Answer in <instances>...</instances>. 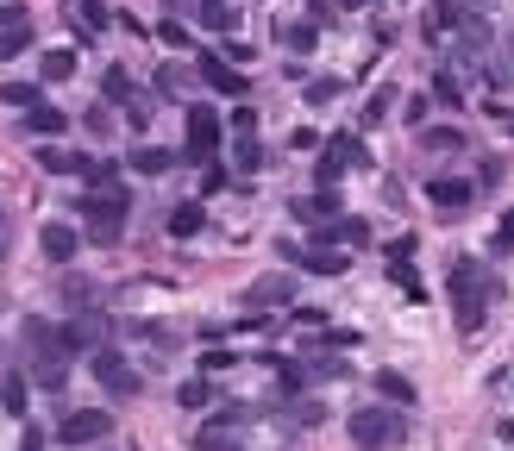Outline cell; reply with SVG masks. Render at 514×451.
Returning a JSON list of instances; mask_svg holds the SVG:
<instances>
[{"instance_id": "obj_1", "label": "cell", "mask_w": 514, "mask_h": 451, "mask_svg": "<svg viewBox=\"0 0 514 451\" xmlns=\"http://www.w3.org/2000/svg\"><path fill=\"white\" fill-rule=\"evenodd\" d=\"M489 301H496V282H489V270L477 264V257H458V264H452V314H458V332H464V339H471V332H483Z\"/></svg>"}, {"instance_id": "obj_2", "label": "cell", "mask_w": 514, "mask_h": 451, "mask_svg": "<svg viewBox=\"0 0 514 451\" xmlns=\"http://www.w3.org/2000/svg\"><path fill=\"white\" fill-rule=\"evenodd\" d=\"M82 207V220H88V239L95 245H120V232H126V213H132V195H126V182H107V188H88V195L76 201Z\"/></svg>"}, {"instance_id": "obj_3", "label": "cell", "mask_w": 514, "mask_h": 451, "mask_svg": "<svg viewBox=\"0 0 514 451\" xmlns=\"http://www.w3.org/2000/svg\"><path fill=\"white\" fill-rule=\"evenodd\" d=\"M408 439V414L389 408V401H364V408H352V445L358 451H395Z\"/></svg>"}, {"instance_id": "obj_4", "label": "cell", "mask_w": 514, "mask_h": 451, "mask_svg": "<svg viewBox=\"0 0 514 451\" xmlns=\"http://www.w3.org/2000/svg\"><path fill=\"white\" fill-rule=\"evenodd\" d=\"M107 433H113V414L107 408H76V414L57 420V439L63 445H101Z\"/></svg>"}, {"instance_id": "obj_5", "label": "cell", "mask_w": 514, "mask_h": 451, "mask_svg": "<svg viewBox=\"0 0 514 451\" xmlns=\"http://www.w3.org/2000/svg\"><path fill=\"white\" fill-rule=\"evenodd\" d=\"M489 44H496L489 19H477V13L452 19V57H458V63H483V57H489Z\"/></svg>"}, {"instance_id": "obj_6", "label": "cell", "mask_w": 514, "mask_h": 451, "mask_svg": "<svg viewBox=\"0 0 514 451\" xmlns=\"http://www.w3.org/2000/svg\"><path fill=\"white\" fill-rule=\"evenodd\" d=\"M101 332H107L101 307H76V320H63V326H57V345H63V358H76V351L101 345Z\"/></svg>"}, {"instance_id": "obj_7", "label": "cell", "mask_w": 514, "mask_h": 451, "mask_svg": "<svg viewBox=\"0 0 514 451\" xmlns=\"http://www.w3.org/2000/svg\"><path fill=\"white\" fill-rule=\"evenodd\" d=\"M214 151H220V113L214 107H189V163H214Z\"/></svg>"}, {"instance_id": "obj_8", "label": "cell", "mask_w": 514, "mask_h": 451, "mask_svg": "<svg viewBox=\"0 0 514 451\" xmlns=\"http://www.w3.org/2000/svg\"><path fill=\"white\" fill-rule=\"evenodd\" d=\"M427 201L446 213V220H458V213H471L477 182H464V176H433V182H427Z\"/></svg>"}, {"instance_id": "obj_9", "label": "cell", "mask_w": 514, "mask_h": 451, "mask_svg": "<svg viewBox=\"0 0 514 451\" xmlns=\"http://www.w3.org/2000/svg\"><path fill=\"white\" fill-rule=\"evenodd\" d=\"M95 376H101V389H113V395H138V389H145V376H138L120 351H95Z\"/></svg>"}, {"instance_id": "obj_10", "label": "cell", "mask_w": 514, "mask_h": 451, "mask_svg": "<svg viewBox=\"0 0 514 451\" xmlns=\"http://www.w3.org/2000/svg\"><path fill=\"white\" fill-rule=\"evenodd\" d=\"M19 339H26V351H32V364H51V358H63V345H57V326L51 320H19Z\"/></svg>"}, {"instance_id": "obj_11", "label": "cell", "mask_w": 514, "mask_h": 451, "mask_svg": "<svg viewBox=\"0 0 514 451\" xmlns=\"http://www.w3.org/2000/svg\"><path fill=\"white\" fill-rule=\"evenodd\" d=\"M32 44V13L26 7H0V57H19Z\"/></svg>"}, {"instance_id": "obj_12", "label": "cell", "mask_w": 514, "mask_h": 451, "mask_svg": "<svg viewBox=\"0 0 514 451\" xmlns=\"http://www.w3.org/2000/svg\"><path fill=\"white\" fill-rule=\"evenodd\" d=\"M352 163H364V138H352V132H339L333 145H326V157H320V182H333L339 170H352Z\"/></svg>"}, {"instance_id": "obj_13", "label": "cell", "mask_w": 514, "mask_h": 451, "mask_svg": "<svg viewBox=\"0 0 514 451\" xmlns=\"http://www.w3.org/2000/svg\"><path fill=\"white\" fill-rule=\"evenodd\" d=\"M201 82L214 88V94H232V101H239V94H245V69H239V63H220L214 51H207V57H201Z\"/></svg>"}, {"instance_id": "obj_14", "label": "cell", "mask_w": 514, "mask_h": 451, "mask_svg": "<svg viewBox=\"0 0 514 451\" xmlns=\"http://www.w3.org/2000/svg\"><path fill=\"white\" fill-rule=\"evenodd\" d=\"M38 245H44V257H51V264H69V257H76V226H63V220H44L38 226Z\"/></svg>"}, {"instance_id": "obj_15", "label": "cell", "mask_w": 514, "mask_h": 451, "mask_svg": "<svg viewBox=\"0 0 514 451\" xmlns=\"http://www.w3.org/2000/svg\"><path fill=\"white\" fill-rule=\"evenodd\" d=\"M295 220H301V226L339 220V195H333V188H314V195H301V201H295Z\"/></svg>"}, {"instance_id": "obj_16", "label": "cell", "mask_w": 514, "mask_h": 451, "mask_svg": "<svg viewBox=\"0 0 514 451\" xmlns=\"http://www.w3.org/2000/svg\"><path fill=\"white\" fill-rule=\"evenodd\" d=\"M245 301H251V307H289V301H295V276H257Z\"/></svg>"}, {"instance_id": "obj_17", "label": "cell", "mask_w": 514, "mask_h": 451, "mask_svg": "<svg viewBox=\"0 0 514 451\" xmlns=\"http://www.w3.org/2000/svg\"><path fill=\"white\" fill-rule=\"evenodd\" d=\"M377 395L389 401V408H414V401H420V395H414V383H408L402 370H377Z\"/></svg>"}, {"instance_id": "obj_18", "label": "cell", "mask_w": 514, "mask_h": 451, "mask_svg": "<svg viewBox=\"0 0 514 451\" xmlns=\"http://www.w3.org/2000/svg\"><path fill=\"white\" fill-rule=\"evenodd\" d=\"M420 151H464V132L458 126H414Z\"/></svg>"}, {"instance_id": "obj_19", "label": "cell", "mask_w": 514, "mask_h": 451, "mask_svg": "<svg viewBox=\"0 0 514 451\" xmlns=\"http://www.w3.org/2000/svg\"><path fill=\"white\" fill-rule=\"evenodd\" d=\"M170 163H176V151H163V145H138V151H132V170H138V176H163Z\"/></svg>"}, {"instance_id": "obj_20", "label": "cell", "mask_w": 514, "mask_h": 451, "mask_svg": "<svg viewBox=\"0 0 514 451\" xmlns=\"http://www.w3.org/2000/svg\"><path fill=\"white\" fill-rule=\"evenodd\" d=\"M38 101H44L38 82H7V88H0V107H13V113H32Z\"/></svg>"}, {"instance_id": "obj_21", "label": "cell", "mask_w": 514, "mask_h": 451, "mask_svg": "<svg viewBox=\"0 0 514 451\" xmlns=\"http://www.w3.org/2000/svg\"><path fill=\"white\" fill-rule=\"evenodd\" d=\"M201 226H207V213H201V201H182V207L170 213V232H176V239H195Z\"/></svg>"}, {"instance_id": "obj_22", "label": "cell", "mask_w": 514, "mask_h": 451, "mask_svg": "<svg viewBox=\"0 0 514 451\" xmlns=\"http://www.w3.org/2000/svg\"><path fill=\"white\" fill-rule=\"evenodd\" d=\"M320 232H326V239H339V245H370V226L364 220H345V213H339V220H326Z\"/></svg>"}, {"instance_id": "obj_23", "label": "cell", "mask_w": 514, "mask_h": 451, "mask_svg": "<svg viewBox=\"0 0 514 451\" xmlns=\"http://www.w3.org/2000/svg\"><path fill=\"white\" fill-rule=\"evenodd\" d=\"M38 163H44L51 176H82V157H76V151H63V145H44Z\"/></svg>"}, {"instance_id": "obj_24", "label": "cell", "mask_w": 514, "mask_h": 451, "mask_svg": "<svg viewBox=\"0 0 514 451\" xmlns=\"http://www.w3.org/2000/svg\"><path fill=\"white\" fill-rule=\"evenodd\" d=\"M0 408H7L13 420L26 414V376H19V370H13V376H0Z\"/></svg>"}, {"instance_id": "obj_25", "label": "cell", "mask_w": 514, "mask_h": 451, "mask_svg": "<svg viewBox=\"0 0 514 451\" xmlns=\"http://www.w3.org/2000/svg\"><path fill=\"white\" fill-rule=\"evenodd\" d=\"M301 264H308V270H314V276H345V257H339V251H333V245H314V251H308V257H301Z\"/></svg>"}, {"instance_id": "obj_26", "label": "cell", "mask_w": 514, "mask_h": 451, "mask_svg": "<svg viewBox=\"0 0 514 451\" xmlns=\"http://www.w3.org/2000/svg\"><path fill=\"white\" fill-rule=\"evenodd\" d=\"M26 126H32L38 138H57V132H63V107H44V101H38V107L26 113Z\"/></svg>"}, {"instance_id": "obj_27", "label": "cell", "mask_w": 514, "mask_h": 451, "mask_svg": "<svg viewBox=\"0 0 514 451\" xmlns=\"http://www.w3.org/2000/svg\"><path fill=\"white\" fill-rule=\"evenodd\" d=\"M38 76L44 82H69V76H76V51H51V57L38 63Z\"/></svg>"}, {"instance_id": "obj_28", "label": "cell", "mask_w": 514, "mask_h": 451, "mask_svg": "<svg viewBox=\"0 0 514 451\" xmlns=\"http://www.w3.org/2000/svg\"><path fill=\"white\" fill-rule=\"evenodd\" d=\"M489 51H496V63H489V76H496V82H514V32H508V38H496Z\"/></svg>"}, {"instance_id": "obj_29", "label": "cell", "mask_w": 514, "mask_h": 451, "mask_svg": "<svg viewBox=\"0 0 514 451\" xmlns=\"http://www.w3.org/2000/svg\"><path fill=\"white\" fill-rule=\"evenodd\" d=\"M32 383H38V389H51V395H63L69 364H57V358H51V364H32Z\"/></svg>"}, {"instance_id": "obj_30", "label": "cell", "mask_w": 514, "mask_h": 451, "mask_svg": "<svg viewBox=\"0 0 514 451\" xmlns=\"http://www.w3.org/2000/svg\"><path fill=\"white\" fill-rule=\"evenodd\" d=\"M195 19H201L207 32H226V26H232V7H226V0H201V7H195Z\"/></svg>"}, {"instance_id": "obj_31", "label": "cell", "mask_w": 514, "mask_h": 451, "mask_svg": "<svg viewBox=\"0 0 514 451\" xmlns=\"http://www.w3.org/2000/svg\"><path fill=\"white\" fill-rule=\"evenodd\" d=\"M57 295L76 301V307H88V301H95V282H88V276H57Z\"/></svg>"}, {"instance_id": "obj_32", "label": "cell", "mask_w": 514, "mask_h": 451, "mask_svg": "<svg viewBox=\"0 0 514 451\" xmlns=\"http://www.w3.org/2000/svg\"><path fill=\"white\" fill-rule=\"evenodd\" d=\"M339 88H345L339 76H314V82L301 88V94H308V107H326V101H339Z\"/></svg>"}, {"instance_id": "obj_33", "label": "cell", "mask_w": 514, "mask_h": 451, "mask_svg": "<svg viewBox=\"0 0 514 451\" xmlns=\"http://www.w3.org/2000/svg\"><path fill=\"white\" fill-rule=\"evenodd\" d=\"M126 126H132V132L151 126V94H126Z\"/></svg>"}, {"instance_id": "obj_34", "label": "cell", "mask_w": 514, "mask_h": 451, "mask_svg": "<svg viewBox=\"0 0 514 451\" xmlns=\"http://www.w3.org/2000/svg\"><path fill=\"white\" fill-rule=\"evenodd\" d=\"M433 94H439V101H446V107H464V82L452 76V69H446V76L433 82Z\"/></svg>"}, {"instance_id": "obj_35", "label": "cell", "mask_w": 514, "mask_h": 451, "mask_svg": "<svg viewBox=\"0 0 514 451\" xmlns=\"http://www.w3.org/2000/svg\"><path fill=\"white\" fill-rule=\"evenodd\" d=\"M389 107H395V88H377V94H370V107H364V126H377Z\"/></svg>"}, {"instance_id": "obj_36", "label": "cell", "mask_w": 514, "mask_h": 451, "mask_svg": "<svg viewBox=\"0 0 514 451\" xmlns=\"http://www.w3.org/2000/svg\"><path fill=\"white\" fill-rule=\"evenodd\" d=\"M232 157H239V170H264V151H257V138H239V151H232Z\"/></svg>"}, {"instance_id": "obj_37", "label": "cell", "mask_w": 514, "mask_h": 451, "mask_svg": "<svg viewBox=\"0 0 514 451\" xmlns=\"http://www.w3.org/2000/svg\"><path fill=\"white\" fill-rule=\"evenodd\" d=\"M283 44L289 51H314V26H283Z\"/></svg>"}, {"instance_id": "obj_38", "label": "cell", "mask_w": 514, "mask_h": 451, "mask_svg": "<svg viewBox=\"0 0 514 451\" xmlns=\"http://www.w3.org/2000/svg\"><path fill=\"white\" fill-rule=\"evenodd\" d=\"M326 420V408H320V401H301V408L289 414V426H320Z\"/></svg>"}, {"instance_id": "obj_39", "label": "cell", "mask_w": 514, "mask_h": 451, "mask_svg": "<svg viewBox=\"0 0 514 451\" xmlns=\"http://www.w3.org/2000/svg\"><path fill=\"white\" fill-rule=\"evenodd\" d=\"M176 401H182V408H207V383H182Z\"/></svg>"}, {"instance_id": "obj_40", "label": "cell", "mask_w": 514, "mask_h": 451, "mask_svg": "<svg viewBox=\"0 0 514 451\" xmlns=\"http://www.w3.org/2000/svg\"><path fill=\"white\" fill-rule=\"evenodd\" d=\"M107 94H120V101H126V94H132V82H126V69H107Z\"/></svg>"}, {"instance_id": "obj_41", "label": "cell", "mask_w": 514, "mask_h": 451, "mask_svg": "<svg viewBox=\"0 0 514 451\" xmlns=\"http://www.w3.org/2000/svg\"><path fill=\"white\" fill-rule=\"evenodd\" d=\"M295 326H326V307H295Z\"/></svg>"}, {"instance_id": "obj_42", "label": "cell", "mask_w": 514, "mask_h": 451, "mask_svg": "<svg viewBox=\"0 0 514 451\" xmlns=\"http://www.w3.org/2000/svg\"><path fill=\"white\" fill-rule=\"evenodd\" d=\"M232 126H239V138H251V132H257V113H251V107H239V113H232Z\"/></svg>"}, {"instance_id": "obj_43", "label": "cell", "mask_w": 514, "mask_h": 451, "mask_svg": "<svg viewBox=\"0 0 514 451\" xmlns=\"http://www.w3.org/2000/svg\"><path fill=\"white\" fill-rule=\"evenodd\" d=\"M496 245H514V213L502 220V232H496Z\"/></svg>"}, {"instance_id": "obj_44", "label": "cell", "mask_w": 514, "mask_h": 451, "mask_svg": "<svg viewBox=\"0 0 514 451\" xmlns=\"http://www.w3.org/2000/svg\"><path fill=\"white\" fill-rule=\"evenodd\" d=\"M163 7H170V13H195L201 0H163Z\"/></svg>"}]
</instances>
